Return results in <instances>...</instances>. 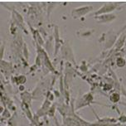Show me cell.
Here are the masks:
<instances>
[{"label": "cell", "mask_w": 126, "mask_h": 126, "mask_svg": "<svg viewBox=\"0 0 126 126\" xmlns=\"http://www.w3.org/2000/svg\"><path fill=\"white\" fill-rule=\"evenodd\" d=\"M121 4H123V3H120V2H108V3H105L100 8H99L97 11L94 13V16L105 14V13H111L113 11L118 9Z\"/></svg>", "instance_id": "cell-1"}, {"label": "cell", "mask_w": 126, "mask_h": 126, "mask_svg": "<svg viewBox=\"0 0 126 126\" xmlns=\"http://www.w3.org/2000/svg\"><path fill=\"white\" fill-rule=\"evenodd\" d=\"M94 9L93 5H86L83 7H79L77 8L71 10V17L75 19L81 18L86 14H88Z\"/></svg>", "instance_id": "cell-2"}, {"label": "cell", "mask_w": 126, "mask_h": 126, "mask_svg": "<svg viewBox=\"0 0 126 126\" xmlns=\"http://www.w3.org/2000/svg\"><path fill=\"white\" fill-rule=\"evenodd\" d=\"M62 57H63L66 58L67 61H69V62H71L73 63V64L76 65L75 57H74L72 49H71V46L69 45L68 42L63 43L62 47Z\"/></svg>", "instance_id": "cell-3"}, {"label": "cell", "mask_w": 126, "mask_h": 126, "mask_svg": "<svg viewBox=\"0 0 126 126\" xmlns=\"http://www.w3.org/2000/svg\"><path fill=\"white\" fill-rule=\"evenodd\" d=\"M94 18L97 20L99 23H109V22H113L116 18V15L114 13H105V14L94 16Z\"/></svg>", "instance_id": "cell-4"}, {"label": "cell", "mask_w": 126, "mask_h": 126, "mask_svg": "<svg viewBox=\"0 0 126 126\" xmlns=\"http://www.w3.org/2000/svg\"><path fill=\"white\" fill-rule=\"evenodd\" d=\"M51 101H50L48 99L46 98V99H45V100H44V102L42 103L41 108L37 110L36 114H37V116H39L40 118H41V117L47 115L48 110L51 108Z\"/></svg>", "instance_id": "cell-5"}, {"label": "cell", "mask_w": 126, "mask_h": 126, "mask_svg": "<svg viewBox=\"0 0 126 126\" xmlns=\"http://www.w3.org/2000/svg\"><path fill=\"white\" fill-rule=\"evenodd\" d=\"M21 98H22V102L27 103V104H28L29 105H31L32 100V98H33V95L30 93V92L24 91V92H22L21 93Z\"/></svg>", "instance_id": "cell-6"}, {"label": "cell", "mask_w": 126, "mask_h": 126, "mask_svg": "<svg viewBox=\"0 0 126 126\" xmlns=\"http://www.w3.org/2000/svg\"><path fill=\"white\" fill-rule=\"evenodd\" d=\"M54 37L56 39V45H55V56L57 54V51L59 50V47H61V43H59V42H61V39L59 37V30L57 26H55V30H54Z\"/></svg>", "instance_id": "cell-7"}, {"label": "cell", "mask_w": 126, "mask_h": 126, "mask_svg": "<svg viewBox=\"0 0 126 126\" xmlns=\"http://www.w3.org/2000/svg\"><path fill=\"white\" fill-rule=\"evenodd\" d=\"M125 41H126V34L122 32L121 36L118 38V40L115 42V48L117 50H120V48H122L124 45L125 44Z\"/></svg>", "instance_id": "cell-8"}, {"label": "cell", "mask_w": 126, "mask_h": 126, "mask_svg": "<svg viewBox=\"0 0 126 126\" xmlns=\"http://www.w3.org/2000/svg\"><path fill=\"white\" fill-rule=\"evenodd\" d=\"M12 81L18 85H23L24 83H26V81H27V78H26V76L23 75L17 76H13Z\"/></svg>", "instance_id": "cell-9"}, {"label": "cell", "mask_w": 126, "mask_h": 126, "mask_svg": "<svg viewBox=\"0 0 126 126\" xmlns=\"http://www.w3.org/2000/svg\"><path fill=\"white\" fill-rule=\"evenodd\" d=\"M110 100L114 104L119 103L120 100V94L119 92H113L110 94Z\"/></svg>", "instance_id": "cell-10"}, {"label": "cell", "mask_w": 126, "mask_h": 126, "mask_svg": "<svg viewBox=\"0 0 126 126\" xmlns=\"http://www.w3.org/2000/svg\"><path fill=\"white\" fill-rule=\"evenodd\" d=\"M93 32H94L93 30H87V29H85V30H80L78 32H80V35H79V37L82 38H86L90 37Z\"/></svg>", "instance_id": "cell-11"}, {"label": "cell", "mask_w": 126, "mask_h": 126, "mask_svg": "<svg viewBox=\"0 0 126 126\" xmlns=\"http://www.w3.org/2000/svg\"><path fill=\"white\" fill-rule=\"evenodd\" d=\"M126 65V61L125 58L123 57H118L116 59V66L118 67H120V68H122V67H124Z\"/></svg>", "instance_id": "cell-12"}, {"label": "cell", "mask_w": 126, "mask_h": 126, "mask_svg": "<svg viewBox=\"0 0 126 126\" xmlns=\"http://www.w3.org/2000/svg\"><path fill=\"white\" fill-rule=\"evenodd\" d=\"M56 110H57V107H56V105H52L51 106V108L49 109L48 110V113H47V115L49 117H51V118H55V112H56ZM56 119V118H55ZM56 120H57V119H56Z\"/></svg>", "instance_id": "cell-13"}, {"label": "cell", "mask_w": 126, "mask_h": 126, "mask_svg": "<svg viewBox=\"0 0 126 126\" xmlns=\"http://www.w3.org/2000/svg\"><path fill=\"white\" fill-rule=\"evenodd\" d=\"M11 117V113L9 112V110L7 109V107H4L3 111L2 112V118L3 119H9Z\"/></svg>", "instance_id": "cell-14"}, {"label": "cell", "mask_w": 126, "mask_h": 126, "mask_svg": "<svg viewBox=\"0 0 126 126\" xmlns=\"http://www.w3.org/2000/svg\"><path fill=\"white\" fill-rule=\"evenodd\" d=\"M117 120L119 121L120 124H123V125H125L126 124V114H121L120 116L117 118Z\"/></svg>", "instance_id": "cell-15"}, {"label": "cell", "mask_w": 126, "mask_h": 126, "mask_svg": "<svg viewBox=\"0 0 126 126\" xmlns=\"http://www.w3.org/2000/svg\"><path fill=\"white\" fill-rule=\"evenodd\" d=\"M18 90L21 92H24V91H25V87H24L23 85H20L19 87H18Z\"/></svg>", "instance_id": "cell-16"}, {"label": "cell", "mask_w": 126, "mask_h": 126, "mask_svg": "<svg viewBox=\"0 0 126 126\" xmlns=\"http://www.w3.org/2000/svg\"><path fill=\"white\" fill-rule=\"evenodd\" d=\"M125 29H126V24H125V26L123 27V28H122V29H121V30H120V32H119V33H120V32H123L125 31Z\"/></svg>", "instance_id": "cell-17"}, {"label": "cell", "mask_w": 126, "mask_h": 126, "mask_svg": "<svg viewBox=\"0 0 126 126\" xmlns=\"http://www.w3.org/2000/svg\"><path fill=\"white\" fill-rule=\"evenodd\" d=\"M120 105H125V106H126V103H120Z\"/></svg>", "instance_id": "cell-18"}, {"label": "cell", "mask_w": 126, "mask_h": 126, "mask_svg": "<svg viewBox=\"0 0 126 126\" xmlns=\"http://www.w3.org/2000/svg\"><path fill=\"white\" fill-rule=\"evenodd\" d=\"M7 126H12V125H7Z\"/></svg>", "instance_id": "cell-19"}, {"label": "cell", "mask_w": 126, "mask_h": 126, "mask_svg": "<svg viewBox=\"0 0 126 126\" xmlns=\"http://www.w3.org/2000/svg\"><path fill=\"white\" fill-rule=\"evenodd\" d=\"M125 45H126V41H125Z\"/></svg>", "instance_id": "cell-20"}]
</instances>
